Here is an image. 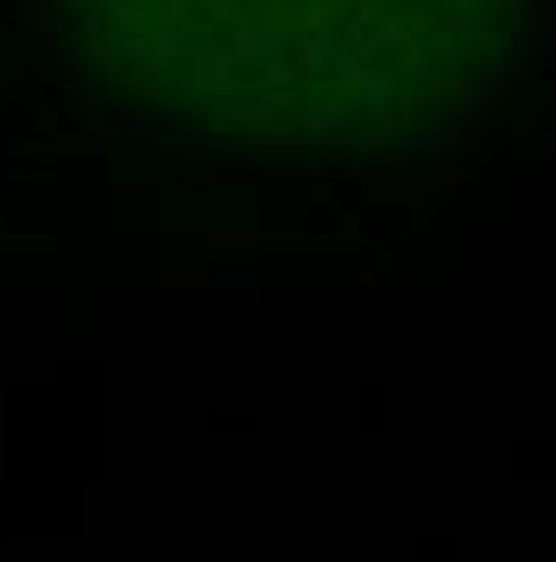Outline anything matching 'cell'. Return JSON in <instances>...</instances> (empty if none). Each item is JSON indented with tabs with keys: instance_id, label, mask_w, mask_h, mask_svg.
Wrapping results in <instances>:
<instances>
[{
	"instance_id": "obj_1",
	"label": "cell",
	"mask_w": 556,
	"mask_h": 562,
	"mask_svg": "<svg viewBox=\"0 0 556 562\" xmlns=\"http://www.w3.org/2000/svg\"><path fill=\"white\" fill-rule=\"evenodd\" d=\"M70 89L196 146H417L512 76L525 0H45Z\"/></svg>"
}]
</instances>
